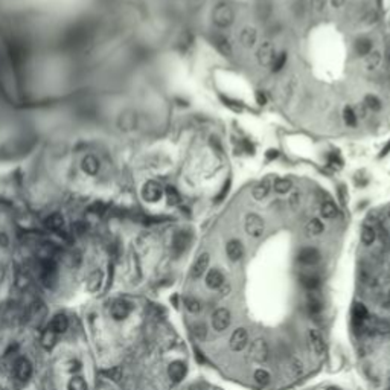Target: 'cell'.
Returning a JSON list of instances; mask_svg holds the SVG:
<instances>
[{
	"label": "cell",
	"mask_w": 390,
	"mask_h": 390,
	"mask_svg": "<svg viewBox=\"0 0 390 390\" xmlns=\"http://www.w3.org/2000/svg\"><path fill=\"white\" fill-rule=\"evenodd\" d=\"M381 64V54L380 52H371L366 58V67L369 70H375Z\"/></svg>",
	"instance_id": "836d02e7"
},
{
	"label": "cell",
	"mask_w": 390,
	"mask_h": 390,
	"mask_svg": "<svg viewBox=\"0 0 390 390\" xmlns=\"http://www.w3.org/2000/svg\"><path fill=\"white\" fill-rule=\"evenodd\" d=\"M221 99H223V102L225 106H229V107H232L233 110H238L239 109V102H236V101H232V99H229L227 96H221Z\"/></svg>",
	"instance_id": "7bdbcfd3"
},
{
	"label": "cell",
	"mask_w": 390,
	"mask_h": 390,
	"mask_svg": "<svg viewBox=\"0 0 390 390\" xmlns=\"http://www.w3.org/2000/svg\"><path fill=\"white\" fill-rule=\"evenodd\" d=\"M256 58H258V63H259L261 66H272V61H273V58H275L273 45H272L270 42L262 43L261 48L258 49Z\"/></svg>",
	"instance_id": "5bb4252c"
},
{
	"label": "cell",
	"mask_w": 390,
	"mask_h": 390,
	"mask_svg": "<svg viewBox=\"0 0 390 390\" xmlns=\"http://www.w3.org/2000/svg\"><path fill=\"white\" fill-rule=\"evenodd\" d=\"M56 338H58V334L55 331H52L51 328H48V330L42 334V338H40V343H42V346L45 349H52L55 344H56Z\"/></svg>",
	"instance_id": "4316f807"
},
{
	"label": "cell",
	"mask_w": 390,
	"mask_h": 390,
	"mask_svg": "<svg viewBox=\"0 0 390 390\" xmlns=\"http://www.w3.org/2000/svg\"><path fill=\"white\" fill-rule=\"evenodd\" d=\"M192 334H194L198 340H204V338H206V334H208L206 325H204V323H195V325L192 326Z\"/></svg>",
	"instance_id": "ab89813d"
},
{
	"label": "cell",
	"mask_w": 390,
	"mask_h": 390,
	"mask_svg": "<svg viewBox=\"0 0 390 390\" xmlns=\"http://www.w3.org/2000/svg\"><path fill=\"white\" fill-rule=\"evenodd\" d=\"M364 104L369 110H372V111H380L381 110V101L375 96V95H367L366 99H364Z\"/></svg>",
	"instance_id": "8d00e7d4"
},
{
	"label": "cell",
	"mask_w": 390,
	"mask_h": 390,
	"mask_svg": "<svg viewBox=\"0 0 390 390\" xmlns=\"http://www.w3.org/2000/svg\"><path fill=\"white\" fill-rule=\"evenodd\" d=\"M49 328L52 331H55L56 334H63L67 331L69 328V319L64 316V314H56L52 320H51V325Z\"/></svg>",
	"instance_id": "7402d4cb"
},
{
	"label": "cell",
	"mask_w": 390,
	"mask_h": 390,
	"mask_svg": "<svg viewBox=\"0 0 390 390\" xmlns=\"http://www.w3.org/2000/svg\"><path fill=\"white\" fill-rule=\"evenodd\" d=\"M323 230H325V224L319 218L308 221V224L305 225V232L308 236H319L323 233Z\"/></svg>",
	"instance_id": "cb8c5ba5"
},
{
	"label": "cell",
	"mask_w": 390,
	"mask_h": 390,
	"mask_svg": "<svg viewBox=\"0 0 390 390\" xmlns=\"http://www.w3.org/2000/svg\"><path fill=\"white\" fill-rule=\"evenodd\" d=\"M299 203H300V194L296 192V194H293V195L290 197V206H291V208H296Z\"/></svg>",
	"instance_id": "bcb514c9"
},
{
	"label": "cell",
	"mask_w": 390,
	"mask_h": 390,
	"mask_svg": "<svg viewBox=\"0 0 390 390\" xmlns=\"http://www.w3.org/2000/svg\"><path fill=\"white\" fill-rule=\"evenodd\" d=\"M230 349L233 352H239L242 349L249 344V333L244 330V328H238V330L233 331V334L230 335Z\"/></svg>",
	"instance_id": "30bf717a"
},
{
	"label": "cell",
	"mask_w": 390,
	"mask_h": 390,
	"mask_svg": "<svg viewBox=\"0 0 390 390\" xmlns=\"http://www.w3.org/2000/svg\"><path fill=\"white\" fill-rule=\"evenodd\" d=\"M372 42L371 40H367V38H361V40H357V43H355V52L361 56H367L369 54L372 52Z\"/></svg>",
	"instance_id": "f1b7e54d"
},
{
	"label": "cell",
	"mask_w": 390,
	"mask_h": 390,
	"mask_svg": "<svg viewBox=\"0 0 390 390\" xmlns=\"http://www.w3.org/2000/svg\"><path fill=\"white\" fill-rule=\"evenodd\" d=\"M300 283L308 291H316L320 286V278L314 273H306L300 276Z\"/></svg>",
	"instance_id": "603a6c76"
},
{
	"label": "cell",
	"mask_w": 390,
	"mask_h": 390,
	"mask_svg": "<svg viewBox=\"0 0 390 390\" xmlns=\"http://www.w3.org/2000/svg\"><path fill=\"white\" fill-rule=\"evenodd\" d=\"M225 253H227V258L233 262H238L242 259L244 256V245L239 239H230L227 244H225Z\"/></svg>",
	"instance_id": "9a60e30c"
},
{
	"label": "cell",
	"mask_w": 390,
	"mask_h": 390,
	"mask_svg": "<svg viewBox=\"0 0 390 390\" xmlns=\"http://www.w3.org/2000/svg\"><path fill=\"white\" fill-rule=\"evenodd\" d=\"M249 355L255 363H265L269 360L270 355V347L269 343H267L264 338H256L255 341H252L250 349H249Z\"/></svg>",
	"instance_id": "3957f363"
},
{
	"label": "cell",
	"mask_w": 390,
	"mask_h": 390,
	"mask_svg": "<svg viewBox=\"0 0 390 390\" xmlns=\"http://www.w3.org/2000/svg\"><path fill=\"white\" fill-rule=\"evenodd\" d=\"M343 117H344V122H346L347 127H355L357 122H358V116H357V113L354 111L352 107H346V109H344Z\"/></svg>",
	"instance_id": "e575fe53"
},
{
	"label": "cell",
	"mask_w": 390,
	"mask_h": 390,
	"mask_svg": "<svg viewBox=\"0 0 390 390\" xmlns=\"http://www.w3.org/2000/svg\"><path fill=\"white\" fill-rule=\"evenodd\" d=\"M224 276H223V273L220 272V270H217V269H212V270H209L208 272V275H206V285L209 286L211 290H218V288H221V286L224 285Z\"/></svg>",
	"instance_id": "ffe728a7"
},
{
	"label": "cell",
	"mask_w": 390,
	"mask_h": 390,
	"mask_svg": "<svg viewBox=\"0 0 390 390\" xmlns=\"http://www.w3.org/2000/svg\"><path fill=\"white\" fill-rule=\"evenodd\" d=\"M209 262H211V255L208 252H203L197 256V259L194 261L192 264V269H191V278L194 279H198L201 278L204 273H206L208 267H209Z\"/></svg>",
	"instance_id": "9c48e42d"
},
{
	"label": "cell",
	"mask_w": 390,
	"mask_h": 390,
	"mask_svg": "<svg viewBox=\"0 0 390 390\" xmlns=\"http://www.w3.org/2000/svg\"><path fill=\"white\" fill-rule=\"evenodd\" d=\"M165 195H167V200H168V203L171 204V206H175V204L180 203V194L177 192L175 188L167 186L165 188Z\"/></svg>",
	"instance_id": "f35d334b"
},
{
	"label": "cell",
	"mask_w": 390,
	"mask_h": 390,
	"mask_svg": "<svg viewBox=\"0 0 390 390\" xmlns=\"http://www.w3.org/2000/svg\"><path fill=\"white\" fill-rule=\"evenodd\" d=\"M369 317V313L366 310V306L363 303H355L352 308V322L357 325H363V322H366Z\"/></svg>",
	"instance_id": "484cf974"
},
{
	"label": "cell",
	"mask_w": 390,
	"mask_h": 390,
	"mask_svg": "<svg viewBox=\"0 0 390 390\" xmlns=\"http://www.w3.org/2000/svg\"><path fill=\"white\" fill-rule=\"evenodd\" d=\"M230 184H232V180L227 178V181H225V183L223 184V188H221L220 194L215 197V201H217V203H221L225 197H227V194H229V191H230Z\"/></svg>",
	"instance_id": "b9f144b4"
},
{
	"label": "cell",
	"mask_w": 390,
	"mask_h": 390,
	"mask_svg": "<svg viewBox=\"0 0 390 390\" xmlns=\"http://www.w3.org/2000/svg\"><path fill=\"white\" fill-rule=\"evenodd\" d=\"M15 283H17V286H18L20 290H26L28 286L32 283V280H31V278H29L25 272H20V273H17Z\"/></svg>",
	"instance_id": "74e56055"
},
{
	"label": "cell",
	"mask_w": 390,
	"mask_h": 390,
	"mask_svg": "<svg viewBox=\"0 0 390 390\" xmlns=\"http://www.w3.org/2000/svg\"><path fill=\"white\" fill-rule=\"evenodd\" d=\"M256 40H258V32L255 28L252 26H245L241 29L239 32V43L242 48L245 49H252L256 43Z\"/></svg>",
	"instance_id": "2e32d148"
},
{
	"label": "cell",
	"mask_w": 390,
	"mask_h": 390,
	"mask_svg": "<svg viewBox=\"0 0 390 390\" xmlns=\"http://www.w3.org/2000/svg\"><path fill=\"white\" fill-rule=\"evenodd\" d=\"M286 52H280V54H278V55H275V58H273V61H272V70L273 72H280L283 67H285V64H286Z\"/></svg>",
	"instance_id": "d6a6232c"
},
{
	"label": "cell",
	"mask_w": 390,
	"mask_h": 390,
	"mask_svg": "<svg viewBox=\"0 0 390 390\" xmlns=\"http://www.w3.org/2000/svg\"><path fill=\"white\" fill-rule=\"evenodd\" d=\"M102 279H104V276H102V272L101 270H95L89 278H87V288L90 291H96L101 283H102Z\"/></svg>",
	"instance_id": "f546056e"
},
{
	"label": "cell",
	"mask_w": 390,
	"mask_h": 390,
	"mask_svg": "<svg viewBox=\"0 0 390 390\" xmlns=\"http://www.w3.org/2000/svg\"><path fill=\"white\" fill-rule=\"evenodd\" d=\"M322 255L316 247H303L297 253V261L302 265H316L320 261Z\"/></svg>",
	"instance_id": "7c38bea8"
},
{
	"label": "cell",
	"mask_w": 390,
	"mask_h": 390,
	"mask_svg": "<svg viewBox=\"0 0 390 390\" xmlns=\"http://www.w3.org/2000/svg\"><path fill=\"white\" fill-rule=\"evenodd\" d=\"M293 189V181L290 178H276L273 181V191L279 195H283Z\"/></svg>",
	"instance_id": "d4e9b609"
},
{
	"label": "cell",
	"mask_w": 390,
	"mask_h": 390,
	"mask_svg": "<svg viewBox=\"0 0 390 390\" xmlns=\"http://www.w3.org/2000/svg\"><path fill=\"white\" fill-rule=\"evenodd\" d=\"M212 45L224 55V56H232V46L229 40L221 34H214L212 35Z\"/></svg>",
	"instance_id": "d6986e66"
},
{
	"label": "cell",
	"mask_w": 390,
	"mask_h": 390,
	"mask_svg": "<svg viewBox=\"0 0 390 390\" xmlns=\"http://www.w3.org/2000/svg\"><path fill=\"white\" fill-rule=\"evenodd\" d=\"M163 194H165V189H163L162 184L156 180H148L142 188V198L148 203L159 201L163 197Z\"/></svg>",
	"instance_id": "277c9868"
},
{
	"label": "cell",
	"mask_w": 390,
	"mask_h": 390,
	"mask_svg": "<svg viewBox=\"0 0 390 390\" xmlns=\"http://www.w3.org/2000/svg\"><path fill=\"white\" fill-rule=\"evenodd\" d=\"M377 239V232L372 225L369 224H364L363 229H361V242L364 245H372Z\"/></svg>",
	"instance_id": "83f0119b"
},
{
	"label": "cell",
	"mask_w": 390,
	"mask_h": 390,
	"mask_svg": "<svg viewBox=\"0 0 390 390\" xmlns=\"http://www.w3.org/2000/svg\"><path fill=\"white\" fill-rule=\"evenodd\" d=\"M130 313H131V305L124 299L114 300L110 306V314L114 320H124L130 316Z\"/></svg>",
	"instance_id": "ba28073f"
},
{
	"label": "cell",
	"mask_w": 390,
	"mask_h": 390,
	"mask_svg": "<svg viewBox=\"0 0 390 390\" xmlns=\"http://www.w3.org/2000/svg\"><path fill=\"white\" fill-rule=\"evenodd\" d=\"M278 156H279V153L276 150H270L269 154H267V157H269V159H276Z\"/></svg>",
	"instance_id": "f907efd6"
},
{
	"label": "cell",
	"mask_w": 390,
	"mask_h": 390,
	"mask_svg": "<svg viewBox=\"0 0 390 390\" xmlns=\"http://www.w3.org/2000/svg\"><path fill=\"white\" fill-rule=\"evenodd\" d=\"M14 374H15V378L22 383H28L32 377V364L28 358L22 357L18 358L14 364Z\"/></svg>",
	"instance_id": "52a82bcc"
},
{
	"label": "cell",
	"mask_w": 390,
	"mask_h": 390,
	"mask_svg": "<svg viewBox=\"0 0 390 390\" xmlns=\"http://www.w3.org/2000/svg\"><path fill=\"white\" fill-rule=\"evenodd\" d=\"M244 229H245V233L252 238H261L264 235V230H265V223L264 220L258 215V214H253L250 212L247 217H245V221H244Z\"/></svg>",
	"instance_id": "7a4b0ae2"
},
{
	"label": "cell",
	"mask_w": 390,
	"mask_h": 390,
	"mask_svg": "<svg viewBox=\"0 0 390 390\" xmlns=\"http://www.w3.org/2000/svg\"><path fill=\"white\" fill-rule=\"evenodd\" d=\"M69 390H87V383L81 377H75L69 383Z\"/></svg>",
	"instance_id": "60d3db41"
},
{
	"label": "cell",
	"mask_w": 390,
	"mask_h": 390,
	"mask_svg": "<svg viewBox=\"0 0 390 390\" xmlns=\"http://www.w3.org/2000/svg\"><path fill=\"white\" fill-rule=\"evenodd\" d=\"M323 310V305H322V300L316 296H311L310 299H308V311H310V314L316 316L319 314L320 311Z\"/></svg>",
	"instance_id": "d590c367"
},
{
	"label": "cell",
	"mask_w": 390,
	"mask_h": 390,
	"mask_svg": "<svg viewBox=\"0 0 390 390\" xmlns=\"http://www.w3.org/2000/svg\"><path fill=\"white\" fill-rule=\"evenodd\" d=\"M184 306H186V310L189 313H192V314H198L201 311V308H203L201 302L197 297H194V296H186V297H184Z\"/></svg>",
	"instance_id": "4dcf8cb0"
},
{
	"label": "cell",
	"mask_w": 390,
	"mask_h": 390,
	"mask_svg": "<svg viewBox=\"0 0 390 390\" xmlns=\"http://www.w3.org/2000/svg\"><path fill=\"white\" fill-rule=\"evenodd\" d=\"M188 375V366L184 364L183 361H172L168 366V377L174 381V383H180L186 378Z\"/></svg>",
	"instance_id": "4fadbf2b"
},
{
	"label": "cell",
	"mask_w": 390,
	"mask_h": 390,
	"mask_svg": "<svg viewBox=\"0 0 390 390\" xmlns=\"http://www.w3.org/2000/svg\"><path fill=\"white\" fill-rule=\"evenodd\" d=\"M306 340H308V346H310L313 354H316L317 357H322L325 354V341L320 333H317L316 330H310L306 334Z\"/></svg>",
	"instance_id": "8fae6325"
},
{
	"label": "cell",
	"mask_w": 390,
	"mask_h": 390,
	"mask_svg": "<svg viewBox=\"0 0 390 390\" xmlns=\"http://www.w3.org/2000/svg\"><path fill=\"white\" fill-rule=\"evenodd\" d=\"M109 377H111V380H119L120 378V375H122V371L119 367H114V369H111V371H107L106 372Z\"/></svg>",
	"instance_id": "f6af8a7d"
},
{
	"label": "cell",
	"mask_w": 390,
	"mask_h": 390,
	"mask_svg": "<svg viewBox=\"0 0 390 390\" xmlns=\"http://www.w3.org/2000/svg\"><path fill=\"white\" fill-rule=\"evenodd\" d=\"M212 20H214V23L221 28V29H225V28H229L233 25L235 22V12L232 9L230 5L227 3H218L214 11H212Z\"/></svg>",
	"instance_id": "6da1fadb"
},
{
	"label": "cell",
	"mask_w": 390,
	"mask_h": 390,
	"mask_svg": "<svg viewBox=\"0 0 390 390\" xmlns=\"http://www.w3.org/2000/svg\"><path fill=\"white\" fill-rule=\"evenodd\" d=\"M325 3H326V0H313V9L316 12H322L325 8Z\"/></svg>",
	"instance_id": "ee69618b"
},
{
	"label": "cell",
	"mask_w": 390,
	"mask_h": 390,
	"mask_svg": "<svg viewBox=\"0 0 390 390\" xmlns=\"http://www.w3.org/2000/svg\"><path fill=\"white\" fill-rule=\"evenodd\" d=\"M320 214L323 218L326 220H334L338 217V208L337 204L331 200V198H326L320 203Z\"/></svg>",
	"instance_id": "ac0fdd59"
},
{
	"label": "cell",
	"mask_w": 390,
	"mask_h": 390,
	"mask_svg": "<svg viewBox=\"0 0 390 390\" xmlns=\"http://www.w3.org/2000/svg\"><path fill=\"white\" fill-rule=\"evenodd\" d=\"M201 2H203V0H189V5H191V8H194V9H198V8L201 6Z\"/></svg>",
	"instance_id": "681fc988"
},
{
	"label": "cell",
	"mask_w": 390,
	"mask_h": 390,
	"mask_svg": "<svg viewBox=\"0 0 390 390\" xmlns=\"http://www.w3.org/2000/svg\"><path fill=\"white\" fill-rule=\"evenodd\" d=\"M232 323V313L227 308H218L212 314V326L217 333L225 331Z\"/></svg>",
	"instance_id": "5b68a950"
},
{
	"label": "cell",
	"mask_w": 390,
	"mask_h": 390,
	"mask_svg": "<svg viewBox=\"0 0 390 390\" xmlns=\"http://www.w3.org/2000/svg\"><path fill=\"white\" fill-rule=\"evenodd\" d=\"M191 241H192V236L188 230H178L174 238H172V250L177 256L183 255L189 249L191 245Z\"/></svg>",
	"instance_id": "8992f818"
},
{
	"label": "cell",
	"mask_w": 390,
	"mask_h": 390,
	"mask_svg": "<svg viewBox=\"0 0 390 390\" xmlns=\"http://www.w3.org/2000/svg\"><path fill=\"white\" fill-rule=\"evenodd\" d=\"M256 101H258V104L259 106H265L267 104V98L262 92H256Z\"/></svg>",
	"instance_id": "7dc6e473"
},
{
	"label": "cell",
	"mask_w": 390,
	"mask_h": 390,
	"mask_svg": "<svg viewBox=\"0 0 390 390\" xmlns=\"http://www.w3.org/2000/svg\"><path fill=\"white\" fill-rule=\"evenodd\" d=\"M330 2L334 8H341L346 3V0H330Z\"/></svg>",
	"instance_id": "c3c4849f"
},
{
	"label": "cell",
	"mask_w": 390,
	"mask_h": 390,
	"mask_svg": "<svg viewBox=\"0 0 390 390\" xmlns=\"http://www.w3.org/2000/svg\"><path fill=\"white\" fill-rule=\"evenodd\" d=\"M45 316H46V306H45L42 302H34L32 306L29 308V311H28L29 322L40 323V322L43 320Z\"/></svg>",
	"instance_id": "44dd1931"
},
{
	"label": "cell",
	"mask_w": 390,
	"mask_h": 390,
	"mask_svg": "<svg viewBox=\"0 0 390 390\" xmlns=\"http://www.w3.org/2000/svg\"><path fill=\"white\" fill-rule=\"evenodd\" d=\"M272 189H273V181H272L270 177H267V178L261 180V181L256 184V186L253 188L252 195H253V198H256V200H262V198H265L267 195L270 194Z\"/></svg>",
	"instance_id": "e0dca14e"
},
{
	"label": "cell",
	"mask_w": 390,
	"mask_h": 390,
	"mask_svg": "<svg viewBox=\"0 0 390 390\" xmlns=\"http://www.w3.org/2000/svg\"><path fill=\"white\" fill-rule=\"evenodd\" d=\"M253 378H255V381H256L259 386H262V387L267 386V384H270V381H272L270 372L265 371V369H258V371H255Z\"/></svg>",
	"instance_id": "1f68e13d"
}]
</instances>
